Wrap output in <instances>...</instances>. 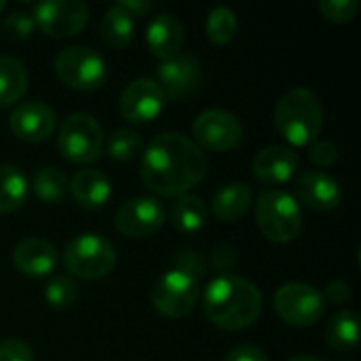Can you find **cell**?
Here are the masks:
<instances>
[{
  "label": "cell",
  "mask_w": 361,
  "mask_h": 361,
  "mask_svg": "<svg viewBox=\"0 0 361 361\" xmlns=\"http://www.w3.org/2000/svg\"><path fill=\"white\" fill-rule=\"evenodd\" d=\"M207 169V157L192 137L163 131L144 148L140 178L146 188L161 197H182L201 184Z\"/></svg>",
  "instance_id": "cell-1"
},
{
  "label": "cell",
  "mask_w": 361,
  "mask_h": 361,
  "mask_svg": "<svg viewBox=\"0 0 361 361\" xmlns=\"http://www.w3.org/2000/svg\"><path fill=\"white\" fill-rule=\"evenodd\" d=\"M203 311L207 319L228 332H239L262 315V294L245 277L220 273L203 292Z\"/></svg>",
  "instance_id": "cell-2"
},
{
  "label": "cell",
  "mask_w": 361,
  "mask_h": 361,
  "mask_svg": "<svg viewBox=\"0 0 361 361\" xmlns=\"http://www.w3.org/2000/svg\"><path fill=\"white\" fill-rule=\"evenodd\" d=\"M275 127L292 146L313 144L324 127V106L307 87L290 89L275 106Z\"/></svg>",
  "instance_id": "cell-3"
},
{
  "label": "cell",
  "mask_w": 361,
  "mask_h": 361,
  "mask_svg": "<svg viewBox=\"0 0 361 361\" xmlns=\"http://www.w3.org/2000/svg\"><path fill=\"white\" fill-rule=\"evenodd\" d=\"M256 222L260 233L275 243H290L302 231V209L294 195L281 188H267L258 195Z\"/></svg>",
  "instance_id": "cell-4"
},
{
  "label": "cell",
  "mask_w": 361,
  "mask_h": 361,
  "mask_svg": "<svg viewBox=\"0 0 361 361\" xmlns=\"http://www.w3.org/2000/svg\"><path fill=\"white\" fill-rule=\"evenodd\" d=\"M116 264L114 245L97 233H82L74 237L63 250V267L70 275L97 281L112 273Z\"/></svg>",
  "instance_id": "cell-5"
},
{
  "label": "cell",
  "mask_w": 361,
  "mask_h": 361,
  "mask_svg": "<svg viewBox=\"0 0 361 361\" xmlns=\"http://www.w3.org/2000/svg\"><path fill=\"white\" fill-rule=\"evenodd\" d=\"M55 74L59 80L78 91L99 89L108 78V61L91 47L72 44L57 53Z\"/></svg>",
  "instance_id": "cell-6"
},
{
  "label": "cell",
  "mask_w": 361,
  "mask_h": 361,
  "mask_svg": "<svg viewBox=\"0 0 361 361\" xmlns=\"http://www.w3.org/2000/svg\"><path fill=\"white\" fill-rule=\"evenodd\" d=\"M104 131L99 123L87 112H74L63 118L57 133L59 152L72 163H93L104 152Z\"/></svg>",
  "instance_id": "cell-7"
},
{
  "label": "cell",
  "mask_w": 361,
  "mask_h": 361,
  "mask_svg": "<svg viewBox=\"0 0 361 361\" xmlns=\"http://www.w3.org/2000/svg\"><path fill=\"white\" fill-rule=\"evenodd\" d=\"M199 292L201 286L197 277H192L186 271L171 269L157 279L150 292V300L161 315L178 319V317H186L195 309L199 300Z\"/></svg>",
  "instance_id": "cell-8"
},
{
  "label": "cell",
  "mask_w": 361,
  "mask_h": 361,
  "mask_svg": "<svg viewBox=\"0 0 361 361\" xmlns=\"http://www.w3.org/2000/svg\"><path fill=\"white\" fill-rule=\"evenodd\" d=\"M275 311L277 315L298 328H307L317 324L326 313V300L319 290L309 283H286L275 294Z\"/></svg>",
  "instance_id": "cell-9"
},
{
  "label": "cell",
  "mask_w": 361,
  "mask_h": 361,
  "mask_svg": "<svg viewBox=\"0 0 361 361\" xmlns=\"http://www.w3.org/2000/svg\"><path fill=\"white\" fill-rule=\"evenodd\" d=\"M192 135H195V144L201 150L205 148L212 152H226L241 144L243 125L233 112L212 108L195 118Z\"/></svg>",
  "instance_id": "cell-10"
},
{
  "label": "cell",
  "mask_w": 361,
  "mask_h": 361,
  "mask_svg": "<svg viewBox=\"0 0 361 361\" xmlns=\"http://www.w3.org/2000/svg\"><path fill=\"white\" fill-rule=\"evenodd\" d=\"M34 23L51 38H70L78 34L89 19L85 0H44L34 6Z\"/></svg>",
  "instance_id": "cell-11"
},
{
  "label": "cell",
  "mask_w": 361,
  "mask_h": 361,
  "mask_svg": "<svg viewBox=\"0 0 361 361\" xmlns=\"http://www.w3.org/2000/svg\"><path fill=\"white\" fill-rule=\"evenodd\" d=\"M165 222L163 205L152 197H133L114 214V226L121 235L140 239L157 233Z\"/></svg>",
  "instance_id": "cell-12"
},
{
  "label": "cell",
  "mask_w": 361,
  "mask_h": 361,
  "mask_svg": "<svg viewBox=\"0 0 361 361\" xmlns=\"http://www.w3.org/2000/svg\"><path fill=\"white\" fill-rule=\"evenodd\" d=\"M165 93L152 78H135L131 80L118 99L121 114L131 123H150L165 108Z\"/></svg>",
  "instance_id": "cell-13"
},
{
  "label": "cell",
  "mask_w": 361,
  "mask_h": 361,
  "mask_svg": "<svg viewBox=\"0 0 361 361\" xmlns=\"http://www.w3.org/2000/svg\"><path fill=\"white\" fill-rule=\"evenodd\" d=\"M294 199L298 201V205L302 203L313 212H332L341 205L343 190L332 176L319 169H311L296 178Z\"/></svg>",
  "instance_id": "cell-14"
},
{
  "label": "cell",
  "mask_w": 361,
  "mask_h": 361,
  "mask_svg": "<svg viewBox=\"0 0 361 361\" xmlns=\"http://www.w3.org/2000/svg\"><path fill=\"white\" fill-rule=\"evenodd\" d=\"M159 87L167 99L186 97L201 85V63L195 55H178L157 68Z\"/></svg>",
  "instance_id": "cell-15"
},
{
  "label": "cell",
  "mask_w": 361,
  "mask_h": 361,
  "mask_svg": "<svg viewBox=\"0 0 361 361\" xmlns=\"http://www.w3.org/2000/svg\"><path fill=\"white\" fill-rule=\"evenodd\" d=\"M57 125L55 112L42 102H25L19 104L11 114V131L17 140L38 144L53 135Z\"/></svg>",
  "instance_id": "cell-16"
},
{
  "label": "cell",
  "mask_w": 361,
  "mask_h": 361,
  "mask_svg": "<svg viewBox=\"0 0 361 361\" xmlns=\"http://www.w3.org/2000/svg\"><path fill=\"white\" fill-rule=\"evenodd\" d=\"M298 154L290 146H267L262 148L254 161H252V171L254 176L264 182V184H286L294 178L298 171Z\"/></svg>",
  "instance_id": "cell-17"
},
{
  "label": "cell",
  "mask_w": 361,
  "mask_h": 361,
  "mask_svg": "<svg viewBox=\"0 0 361 361\" xmlns=\"http://www.w3.org/2000/svg\"><path fill=\"white\" fill-rule=\"evenodd\" d=\"M184 38H186V34H184L182 21L169 13L157 15L148 23V30H146L148 49L161 61H169V59L178 57L184 47Z\"/></svg>",
  "instance_id": "cell-18"
},
{
  "label": "cell",
  "mask_w": 361,
  "mask_h": 361,
  "mask_svg": "<svg viewBox=\"0 0 361 361\" xmlns=\"http://www.w3.org/2000/svg\"><path fill=\"white\" fill-rule=\"evenodd\" d=\"M13 264L27 277H44L57 267V250L44 239L27 237L15 245Z\"/></svg>",
  "instance_id": "cell-19"
},
{
  "label": "cell",
  "mask_w": 361,
  "mask_h": 361,
  "mask_svg": "<svg viewBox=\"0 0 361 361\" xmlns=\"http://www.w3.org/2000/svg\"><path fill=\"white\" fill-rule=\"evenodd\" d=\"M254 203V188L245 182H231L216 190L212 199V212L220 222L241 220Z\"/></svg>",
  "instance_id": "cell-20"
},
{
  "label": "cell",
  "mask_w": 361,
  "mask_h": 361,
  "mask_svg": "<svg viewBox=\"0 0 361 361\" xmlns=\"http://www.w3.org/2000/svg\"><path fill=\"white\" fill-rule=\"evenodd\" d=\"M74 201L85 209H99L108 203L112 195V184L108 176L97 169H80L68 184Z\"/></svg>",
  "instance_id": "cell-21"
},
{
  "label": "cell",
  "mask_w": 361,
  "mask_h": 361,
  "mask_svg": "<svg viewBox=\"0 0 361 361\" xmlns=\"http://www.w3.org/2000/svg\"><path fill=\"white\" fill-rule=\"evenodd\" d=\"M135 17L127 13L118 2H112L102 19V36L114 49H125L133 40Z\"/></svg>",
  "instance_id": "cell-22"
},
{
  "label": "cell",
  "mask_w": 361,
  "mask_h": 361,
  "mask_svg": "<svg viewBox=\"0 0 361 361\" xmlns=\"http://www.w3.org/2000/svg\"><path fill=\"white\" fill-rule=\"evenodd\" d=\"M30 192L25 173L15 167L0 163V214H11L19 209Z\"/></svg>",
  "instance_id": "cell-23"
},
{
  "label": "cell",
  "mask_w": 361,
  "mask_h": 361,
  "mask_svg": "<svg viewBox=\"0 0 361 361\" xmlns=\"http://www.w3.org/2000/svg\"><path fill=\"white\" fill-rule=\"evenodd\" d=\"M207 222V205L197 195L176 197L171 205V224L182 233H197Z\"/></svg>",
  "instance_id": "cell-24"
},
{
  "label": "cell",
  "mask_w": 361,
  "mask_h": 361,
  "mask_svg": "<svg viewBox=\"0 0 361 361\" xmlns=\"http://www.w3.org/2000/svg\"><path fill=\"white\" fill-rule=\"evenodd\" d=\"M25 89H27L25 66L11 55H0V106H11L19 102Z\"/></svg>",
  "instance_id": "cell-25"
},
{
  "label": "cell",
  "mask_w": 361,
  "mask_h": 361,
  "mask_svg": "<svg viewBox=\"0 0 361 361\" xmlns=\"http://www.w3.org/2000/svg\"><path fill=\"white\" fill-rule=\"evenodd\" d=\"M360 341V319L353 311H341L326 326V343L334 351H351Z\"/></svg>",
  "instance_id": "cell-26"
},
{
  "label": "cell",
  "mask_w": 361,
  "mask_h": 361,
  "mask_svg": "<svg viewBox=\"0 0 361 361\" xmlns=\"http://www.w3.org/2000/svg\"><path fill=\"white\" fill-rule=\"evenodd\" d=\"M32 190L44 203H59L66 197L68 180H66L63 171H59L55 167H42L34 173Z\"/></svg>",
  "instance_id": "cell-27"
},
{
  "label": "cell",
  "mask_w": 361,
  "mask_h": 361,
  "mask_svg": "<svg viewBox=\"0 0 361 361\" xmlns=\"http://www.w3.org/2000/svg\"><path fill=\"white\" fill-rule=\"evenodd\" d=\"M205 30H207V38L212 42H216V44L231 42L237 36V30H239V21H237L235 11L228 8V6H216V8H212L209 15H207Z\"/></svg>",
  "instance_id": "cell-28"
},
{
  "label": "cell",
  "mask_w": 361,
  "mask_h": 361,
  "mask_svg": "<svg viewBox=\"0 0 361 361\" xmlns=\"http://www.w3.org/2000/svg\"><path fill=\"white\" fill-rule=\"evenodd\" d=\"M142 152V137L135 129H116L108 137V154L114 161H133Z\"/></svg>",
  "instance_id": "cell-29"
},
{
  "label": "cell",
  "mask_w": 361,
  "mask_h": 361,
  "mask_svg": "<svg viewBox=\"0 0 361 361\" xmlns=\"http://www.w3.org/2000/svg\"><path fill=\"white\" fill-rule=\"evenodd\" d=\"M78 288L70 277H53L44 288V300L51 309H68L74 305Z\"/></svg>",
  "instance_id": "cell-30"
},
{
  "label": "cell",
  "mask_w": 361,
  "mask_h": 361,
  "mask_svg": "<svg viewBox=\"0 0 361 361\" xmlns=\"http://www.w3.org/2000/svg\"><path fill=\"white\" fill-rule=\"evenodd\" d=\"M34 27H36L34 17L30 13H25V11H13L2 21V30H4L6 38L8 40H15V42L30 38V34L34 32Z\"/></svg>",
  "instance_id": "cell-31"
},
{
  "label": "cell",
  "mask_w": 361,
  "mask_h": 361,
  "mask_svg": "<svg viewBox=\"0 0 361 361\" xmlns=\"http://www.w3.org/2000/svg\"><path fill=\"white\" fill-rule=\"evenodd\" d=\"M360 8L357 0H319V11L328 21L347 23L355 17Z\"/></svg>",
  "instance_id": "cell-32"
},
{
  "label": "cell",
  "mask_w": 361,
  "mask_h": 361,
  "mask_svg": "<svg viewBox=\"0 0 361 361\" xmlns=\"http://www.w3.org/2000/svg\"><path fill=\"white\" fill-rule=\"evenodd\" d=\"M309 157L319 167H332L338 161V146L330 140H315L309 144Z\"/></svg>",
  "instance_id": "cell-33"
},
{
  "label": "cell",
  "mask_w": 361,
  "mask_h": 361,
  "mask_svg": "<svg viewBox=\"0 0 361 361\" xmlns=\"http://www.w3.org/2000/svg\"><path fill=\"white\" fill-rule=\"evenodd\" d=\"M0 361H34V353L27 343L19 338H4L0 343Z\"/></svg>",
  "instance_id": "cell-34"
},
{
  "label": "cell",
  "mask_w": 361,
  "mask_h": 361,
  "mask_svg": "<svg viewBox=\"0 0 361 361\" xmlns=\"http://www.w3.org/2000/svg\"><path fill=\"white\" fill-rule=\"evenodd\" d=\"M209 262L218 271H228L237 264V250L231 243H218L209 252Z\"/></svg>",
  "instance_id": "cell-35"
},
{
  "label": "cell",
  "mask_w": 361,
  "mask_h": 361,
  "mask_svg": "<svg viewBox=\"0 0 361 361\" xmlns=\"http://www.w3.org/2000/svg\"><path fill=\"white\" fill-rule=\"evenodd\" d=\"M176 269L186 271V273H190L192 277L199 279V277L205 273L207 264H205V260H203V256H201L199 252H195V250H184V252L178 256V260H176Z\"/></svg>",
  "instance_id": "cell-36"
},
{
  "label": "cell",
  "mask_w": 361,
  "mask_h": 361,
  "mask_svg": "<svg viewBox=\"0 0 361 361\" xmlns=\"http://www.w3.org/2000/svg\"><path fill=\"white\" fill-rule=\"evenodd\" d=\"M222 361H269V357L262 349H258L254 345H241V347H235L233 351H228Z\"/></svg>",
  "instance_id": "cell-37"
},
{
  "label": "cell",
  "mask_w": 361,
  "mask_h": 361,
  "mask_svg": "<svg viewBox=\"0 0 361 361\" xmlns=\"http://www.w3.org/2000/svg\"><path fill=\"white\" fill-rule=\"evenodd\" d=\"M349 298H351V288L347 281H341V279L330 281L326 292H324V300H328L332 305H345Z\"/></svg>",
  "instance_id": "cell-38"
},
{
  "label": "cell",
  "mask_w": 361,
  "mask_h": 361,
  "mask_svg": "<svg viewBox=\"0 0 361 361\" xmlns=\"http://www.w3.org/2000/svg\"><path fill=\"white\" fill-rule=\"evenodd\" d=\"M118 4H121L127 13H131L133 17L152 8V2H146V0H118Z\"/></svg>",
  "instance_id": "cell-39"
},
{
  "label": "cell",
  "mask_w": 361,
  "mask_h": 361,
  "mask_svg": "<svg viewBox=\"0 0 361 361\" xmlns=\"http://www.w3.org/2000/svg\"><path fill=\"white\" fill-rule=\"evenodd\" d=\"M290 361H326L322 357H315V355H298V357H292Z\"/></svg>",
  "instance_id": "cell-40"
},
{
  "label": "cell",
  "mask_w": 361,
  "mask_h": 361,
  "mask_svg": "<svg viewBox=\"0 0 361 361\" xmlns=\"http://www.w3.org/2000/svg\"><path fill=\"white\" fill-rule=\"evenodd\" d=\"M4 6H6V2H4V0H0V13L4 11Z\"/></svg>",
  "instance_id": "cell-41"
}]
</instances>
